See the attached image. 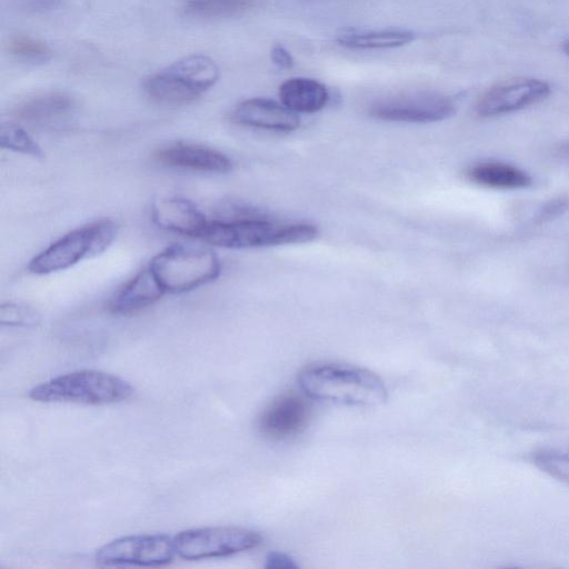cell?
I'll use <instances>...</instances> for the list:
<instances>
[{
  "instance_id": "6da1fadb",
  "label": "cell",
  "mask_w": 569,
  "mask_h": 569,
  "mask_svg": "<svg viewBox=\"0 0 569 569\" xmlns=\"http://www.w3.org/2000/svg\"><path fill=\"white\" fill-rule=\"evenodd\" d=\"M302 391L315 399L352 406H378L387 399V388L375 372L341 365L306 367L298 376Z\"/></svg>"
},
{
  "instance_id": "7a4b0ae2",
  "label": "cell",
  "mask_w": 569,
  "mask_h": 569,
  "mask_svg": "<svg viewBox=\"0 0 569 569\" xmlns=\"http://www.w3.org/2000/svg\"><path fill=\"white\" fill-rule=\"evenodd\" d=\"M318 230L308 223H276L257 213L209 220L200 239L226 249H250L310 242Z\"/></svg>"
},
{
  "instance_id": "3957f363",
  "label": "cell",
  "mask_w": 569,
  "mask_h": 569,
  "mask_svg": "<svg viewBox=\"0 0 569 569\" xmlns=\"http://www.w3.org/2000/svg\"><path fill=\"white\" fill-rule=\"evenodd\" d=\"M132 386L114 375L82 369L57 376L34 386L29 398L43 403H78L106 406L127 400Z\"/></svg>"
},
{
  "instance_id": "277c9868",
  "label": "cell",
  "mask_w": 569,
  "mask_h": 569,
  "mask_svg": "<svg viewBox=\"0 0 569 569\" xmlns=\"http://www.w3.org/2000/svg\"><path fill=\"white\" fill-rule=\"evenodd\" d=\"M218 78L219 68L211 58L190 54L149 77L144 90L156 102L182 106L197 100Z\"/></svg>"
},
{
  "instance_id": "5b68a950",
  "label": "cell",
  "mask_w": 569,
  "mask_h": 569,
  "mask_svg": "<svg viewBox=\"0 0 569 569\" xmlns=\"http://www.w3.org/2000/svg\"><path fill=\"white\" fill-rule=\"evenodd\" d=\"M169 293H184L216 280L221 271L217 254L207 248L172 244L148 266Z\"/></svg>"
},
{
  "instance_id": "8992f818",
  "label": "cell",
  "mask_w": 569,
  "mask_h": 569,
  "mask_svg": "<svg viewBox=\"0 0 569 569\" xmlns=\"http://www.w3.org/2000/svg\"><path fill=\"white\" fill-rule=\"evenodd\" d=\"M117 233V224L109 219L74 229L34 256L29 261L28 270L42 276L69 269L83 259L106 251Z\"/></svg>"
},
{
  "instance_id": "52a82bcc",
  "label": "cell",
  "mask_w": 569,
  "mask_h": 569,
  "mask_svg": "<svg viewBox=\"0 0 569 569\" xmlns=\"http://www.w3.org/2000/svg\"><path fill=\"white\" fill-rule=\"evenodd\" d=\"M177 556L184 560L226 557L258 547L259 532L239 527H203L180 531L173 537Z\"/></svg>"
},
{
  "instance_id": "ba28073f",
  "label": "cell",
  "mask_w": 569,
  "mask_h": 569,
  "mask_svg": "<svg viewBox=\"0 0 569 569\" xmlns=\"http://www.w3.org/2000/svg\"><path fill=\"white\" fill-rule=\"evenodd\" d=\"M177 556L174 540L163 533L132 535L117 538L96 552L99 566L160 567Z\"/></svg>"
},
{
  "instance_id": "9c48e42d",
  "label": "cell",
  "mask_w": 569,
  "mask_h": 569,
  "mask_svg": "<svg viewBox=\"0 0 569 569\" xmlns=\"http://www.w3.org/2000/svg\"><path fill=\"white\" fill-rule=\"evenodd\" d=\"M368 112L385 121L427 123L450 118L456 104L441 93L417 91L379 99L370 104Z\"/></svg>"
},
{
  "instance_id": "30bf717a",
  "label": "cell",
  "mask_w": 569,
  "mask_h": 569,
  "mask_svg": "<svg viewBox=\"0 0 569 569\" xmlns=\"http://www.w3.org/2000/svg\"><path fill=\"white\" fill-rule=\"evenodd\" d=\"M551 92L548 82L535 78L502 81L482 93L476 104L480 117H496L543 101Z\"/></svg>"
},
{
  "instance_id": "8fae6325",
  "label": "cell",
  "mask_w": 569,
  "mask_h": 569,
  "mask_svg": "<svg viewBox=\"0 0 569 569\" xmlns=\"http://www.w3.org/2000/svg\"><path fill=\"white\" fill-rule=\"evenodd\" d=\"M310 418V405L300 395L283 393L272 400L259 418L262 435L283 440L300 433Z\"/></svg>"
},
{
  "instance_id": "7c38bea8",
  "label": "cell",
  "mask_w": 569,
  "mask_h": 569,
  "mask_svg": "<svg viewBox=\"0 0 569 569\" xmlns=\"http://www.w3.org/2000/svg\"><path fill=\"white\" fill-rule=\"evenodd\" d=\"M230 119L241 126L278 132L296 130L300 123L298 113L266 98H252L238 103Z\"/></svg>"
},
{
  "instance_id": "4fadbf2b",
  "label": "cell",
  "mask_w": 569,
  "mask_h": 569,
  "mask_svg": "<svg viewBox=\"0 0 569 569\" xmlns=\"http://www.w3.org/2000/svg\"><path fill=\"white\" fill-rule=\"evenodd\" d=\"M154 158L162 164L200 172L226 173L231 160L222 152L199 144L176 142L158 149Z\"/></svg>"
},
{
  "instance_id": "5bb4252c",
  "label": "cell",
  "mask_w": 569,
  "mask_h": 569,
  "mask_svg": "<svg viewBox=\"0 0 569 569\" xmlns=\"http://www.w3.org/2000/svg\"><path fill=\"white\" fill-rule=\"evenodd\" d=\"M151 217L162 229L198 239L209 221L191 201L179 197H167L156 201Z\"/></svg>"
},
{
  "instance_id": "9a60e30c",
  "label": "cell",
  "mask_w": 569,
  "mask_h": 569,
  "mask_svg": "<svg viewBox=\"0 0 569 569\" xmlns=\"http://www.w3.org/2000/svg\"><path fill=\"white\" fill-rule=\"evenodd\" d=\"M164 293L151 269L146 267L114 293L107 308L113 315H131L152 306Z\"/></svg>"
},
{
  "instance_id": "2e32d148",
  "label": "cell",
  "mask_w": 569,
  "mask_h": 569,
  "mask_svg": "<svg viewBox=\"0 0 569 569\" xmlns=\"http://www.w3.org/2000/svg\"><path fill=\"white\" fill-rule=\"evenodd\" d=\"M74 109L73 100L60 92L37 94L14 109L18 120L32 127H52L66 121Z\"/></svg>"
},
{
  "instance_id": "e0dca14e",
  "label": "cell",
  "mask_w": 569,
  "mask_h": 569,
  "mask_svg": "<svg viewBox=\"0 0 569 569\" xmlns=\"http://www.w3.org/2000/svg\"><path fill=\"white\" fill-rule=\"evenodd\" d=\"M281 103L296 113H312L321 110L329 100V92L318 80L296 77L279 87Z\"/></svg>"
},
{
  "instance_id": "ac0fdd59",
  "label": "cell",
  "mask_w": 569,
  "mask_h": 569,
  "mask_svg": "<svg viewBox=\"0 0 569 569\" xmlns=\"http://www.w3.org/2000/svg\"><path fill=\"white\" fill-rule=\"evenodd\" d=\"M470 181L496 189H521L531 183V177L523 170L498 161L479 162L467 170Z\"/></svg>"
},
{
  "instance_id": "d6986e66",
  "label": "cell",
  "mask_w": 569,
  "mask_h": 569,
  "mask_svg": "<svg viewBox=\"0 0 569 569\" xmlns=\"http://www.w3.org/2000/svg\"><path fill=\"white\" fill-rule=\"evenodd\" d=\"M415 40V33L403 29L357 30L346 29L337 36L340 46L350 49H389Z\"/></svg>"
},
{
  "instance_id": "ffe728a7",
  "label": "cell",
  "mask_w": 569,
  "mask_h": 569,
  "mask_svg": "<svg viewBox=\"0 0 569 569\" xmlns=\"http://www.w3.org/2000/svg\"><path fill=\"white\" fill-rule=\"evenodd\" d=\"M254 4V0H188L184 11L200 19H226L244 14Z\"/></svg>"
},
{
  "instance_id": "44dd1931",
  "label": "cell",
  "mask_w": 569,
  "mask_h": 569,
  "mask_svg": "<svg viewBox=\"0 0 569 569\" xmlns=\"http://www.w3.org/2000/svg\"><path fill=\"white\" fill-rule=\"evenodd\" d=\"M0 146L14 152L33 157L42 156L40 146L19 124L3 122L0 127Z\"/></svg>"
},
{
  "instance_id": "7402d4cb",
  "label": "cell",
  "mask_w": 569,
  "mask_h": 569,
  "mask_svg": "<svg viewBox=\"0 0 569 569\" xmlns=\"http://www.w3.org/2000/svg\"><path fill=\"white\" fill-rule=\"evenodd\" d=\"M7 50L10 54L23 60H43L50 54V49L46 42L29 36L10 38Z\"/></svg>"
},
{
  "instance_id": "603a6c76",
  "label": "cell",
  "mask_w": 569,
  "mask_h": 569,
  "mask_svg": "<svg viewBox=\"0 0 569 569\" xmlns=\"http://www.w3.org/2000/svg\"><path fill=\"white\" fill-rule=\"evenodd\" d=\"M40 320L38 312L29 306L7 302L0 307V323L8 327H33Z\"/></svg>"
},
{
  "instance_id": "cb8c5ba5",
  "label": "cell",
  "mask_w": 569,
  "mask_h": 569,
  "mask_svg": "<svg viewBox=\"0 0 569 569\" xmlns=\"http://www.w3.org/2000/svg\"><path fill=\"white\" fill-rule=\"evenodd\" d=\"M535 463L558 480L569 483V455L555 451H540L535 455Z\"/></svg>"
},
{
  "instance_id": "d4e9b609",
  "label": "cell",
  "mask_w": 569,
  "mask_h": 569,
  "mask_svg": "<svg viewBox=\"0 0 569 569\" xmlns=\"http://www.w3.org/2000/svg\"><path fill=\"white\" fill-rule=\"evenodd\" d=\"M569 199L565 197H558L547 202L537 216L538 222L550 220L561 214L568 207Z\"/></svg>"
},
{
  "instance_id": "484cf974",
  "label": "cell",
  "mask_w": 569,
  "mask_h": 569,
  "mask_svg": "<svg viewBox=\"0 0 569 569\" xmlns=\"http://www.w3.org/2000/svg\"><path fill=\"white\" fill-rule=\"evenodd\" d=\"M298 565L295 562V560L282 552H270L266 558V568L270 569H289V568H297Z\"/></svg>"
},
{
  "instance_id": "4316f807",
  "label": "cell",
  "mask_w": 569,
  "mask_h": 569,
  "mask_svg": "<svg viewBox=\"0 0 569 569\" xmlns=\"http://www.w3.org/2000/svg\"><path fill=\"white\" fill-rule=\"evenodd\" d=\"M271 61L279 68L290 69L295 64L292 54L282 46L277 44L270 52Z\"/></svg>"
},
{
  "instance_id": "83f0119b",
  "label": "cell",
  "mask_w": 569,
  "mask_h": 569,
  "mask_svg": "<svg viewBox=\"0 0 569 569\" xmlns=\"http://www.w3.org/2000/svg\"><path fill=\"white\" fill-rule=\"evenodd\" d=\"M20 4L31 9H47L54 7L61 0H17Z\"/></svg>"
},
{
  "instance_id": "f1b7e54d",
  "label": "cell",
  "mask_w": 569,
  "mask_h": 569,
  "mask_svg": "<svg viewBox=\"0 0 569 569\" xmlns=\"http://www.w3.org/2000/svg\"><path fill=\"white\" fill-rule=\"evenodd\" d=\"M562 51L569 57V39L562 43Z\"/></svg>"
},
{
  "instance_id": "f546056e",
  "label": "cell",
  "mask_w": 569,
  "mask_h": 569,
  "mask_svg": "<svg viewBox=\"0 0 569 569\" xmlns=\"http://www.w3.org/2000/svg\"><path fill=\"white\" fill-rule=\"evenodd\" d=\"M560 152L567 157H569V143L565 144L560 148Z\"/></svg>"
}]
</instances>
